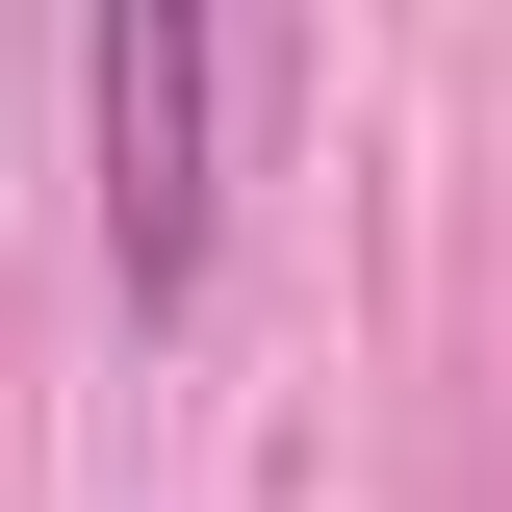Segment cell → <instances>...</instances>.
<instances>
[{
  "instance_id": "6da1fadb",
  "label": "cell",
  "mask_w": 512,
  "mask_h": 512,
  "mask_svg": "<svg viewBox=\"0 0 512 512\" xmlns=\"http://www.w3.org/2000/svg\"><path fill=\"white\" fill-rule=\"evenodd\" d=\"M205 231H231L205 0H103V282H128V308H205Z\"/></svg>"
}]
</instances>
